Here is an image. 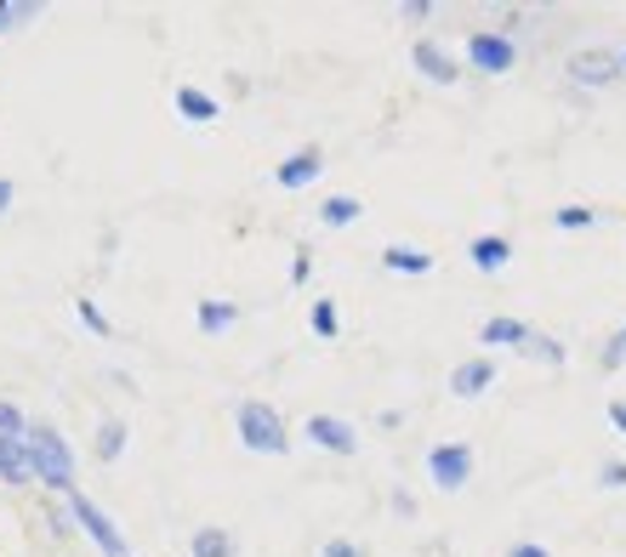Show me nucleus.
Listing matches in <instances>:
<instances>
[{
	"mask_svg": "<svg viewBox=\"0 0 626 557\" xmlns=\"http://www.w3.org/2000/svg\"><path fill=\"white\" fill-rule=\"evenodd\" d=\"M23 455H29V478H40L52 495H74V449L69 438L58 433L52 421H29V433H23Z\"/></svg>",
	"mask_w": 626,
	"mask_h": 557,
	"instance_id": "1",
	"label": "nucleus"
},
{
	"mask_svg": "<svg viewBox=\"0 0 626 557\" xmlns=\"http://www.w3.org/2000/svg\"><path fill=\"white\" fill-rule=\"evenodd\" d=\"M234 438L250 449V455H273V461H285L291 455V426L285 416L273 410L268 398H245L234 410Z\"/></svg>",
	"mask_w": 626,
	"mask_h": 557,
	"instance_id": "2",
	"label": "nucleus"
},
{
	"mask_svg": "<svg viewBox=\"0 0 626 557\" xmlns=\"http://www.w3.org/2000/svg\"><path fill=\"white\" fill-rule=\"evenodd\" d=\"M69 518L86 529V541L103 552V557H132V546H125V535H120V523H114L86 490H74V495H69Z\"/></svg>",
	"mask_w": 626,
	"mask_h": 557,
	"instance_id": "3",
	"label": "nucleus"
},
{
	"mask_svg": "<svg viewBox=\"0 0 626 557\" xmlns=\"http://www.w3.org/2000/svg\"><path fill=\"white\" fill-rule=\"evenodd\" d=\"M462 63H467L472 74H513L518 46H513V35H501V29H467Z\"/></svg>",
	"mask_w": 626,
	"mask_h": 557,
	"instance_id": "4",
	"label": "nucleus"
},
{
	"mask_svg": "<svg viewBox=\"0 0 626 557\" xmlns=\"http://www.w3.org/2000/svg\"><path fill=\"white\" fill-rule=\"evenodd\" d=\"M428 484L444 490V495L467 490V484H472V444H462V438L433 444V449H428Z\"/></svg>",
	"mask_w": 626,
	"mask_h": 557,
	"instance_id": "5",
	"label": "nucleus"
},
{
	"mask_svg": "<svg viewBox=\"0 0 626 557\" xmlns=\"http://www.w3.org/2000/svg\"><path fill=\"white\" fill-rule=\"evenodd\" d=\"M564 74L575 86H587V91H604V86H615L621 81V52H604V46H592V52H575L569 63H564Z\"/></svg>",
	"mask_w": 626,
	"mask_h": 557,
	"instance_id": "6",
	"label": "nucleus"
},
{
	"mask_svg": "<svg viewBox=\"0 0 626 557\" xmlns=\"http://www.w3.org/2000/svg\"><path fill=\"white\" fill-rule=\"evenodd\" d=\"M303 433H308V438H314L324 455H359V426H354V421H342V416H324V410H314Z\"/></svg>",
	"mask_w": 626,
	"mask_h": 557,
	"instance_id": "7",
	"label": "nucleus"
},
{
	"mask_svg": "<svg viewBox=\"0 0 626 557\" xmlns=\"http://www.w3.org/2000/svg\"><path fill=\"white\" fill-rule=\"evenodd\" d=\"M410 69L421 74V81H433V86H456V81H462V63L450 58L433 35H421V40L410 46Z\"/></svg>",
	"mask_w": 626,
	"mask_h": 557,
	"instance_id": "8",
	"label": "nucleus"
},
{
	"mask_svg": "<svg viewBox=\"0 0 626 557\" xmlns=\"http://www.w3.org/2000/svg\"><path fill=\"white\" fill-rule=\"evenodd\" d=\"M319 171H324V148H319V143H303L296 154H285L280 165H273V183H280L285 194H296V188H308Z\"/></svg>",
	"mask_w": 626,
	"mask_h": 557,
	"instance_id": "9",
	"label": "nucleus"
},
{
	"mask_svg": "<svg viewBox=\"0 0 626 557\" xmlns=\"http://www.w3.org/2000/svg\"><path fill=\"white\" fill-rule=\"evenodd\" d=\"M495 387V359H462L456 370H450V393L456 398H479V393H490Z\"/></svg>",
	"mask_w": 626,
	"mask_h": 557,
	"instance_id": "10",
	"label": "nucleus"
},
{
	"mask_svg": "<svg viewBox=\"0 0 626 557\" xmlns=\"http://www.w3.org/2000/svg\"><path fill=\"white\" fill-rule=\"evenodd\" d=\"M382 268L388 273H405V278H428L433 273V257H428V250H421V245H382Z\"/></svg>",
	"mask_w": 626,
	"mask_h": 557,
	"instance_id": "11",
	"label": "nucleus"
},
{
	"mask_svg": "<svg viewBox=\"0 0 626 557\" xmlns=\"http://www.w3.org/2000/svg\"><path fill=\"white\" fill-rule=\"evenodd\" d=\"M194 324H199V336H222V331L240 324V308L234 301H217V296H199L194 301Z\"/></svg>",
	"mask_w": 626,
	"mask_h": 557,
	"instance_id": "12",
	"label": "nucleus"
},
{
	"mask_svg": "<svg viewBox=\"0 0 626 557\" xmlns=\"http://www.w3.org/2000/svg\"><path fill=\"white\" fill-rule=\"evenodd\" d=\"M467 262L479 268V273H501V268L513 262V239H501V234H479V239L467 245Z\"/></svg>",
	"mask_w": 626,
	"mask_h": 557,
	"instance_id": "13",
	"label": "nucleus"
},
{
	"mask_svg": "<svg viewBox=\"0 0 626 557\" xmlns=\"http://www.w3.org/2000/svg\"><path fill=\"white\" fill-rule=\"evenodd\" d=\"M125 444H132V426H125L120 416H103V421H97V444H91V455H97L103 467H114V461H120Z\"/></svg>",
	"mask_w": 626,
	"mask_h": 557,
	"instance_id": "14",
	"label": "nucleus"
},
{
	"mask_svg": "<svg viewBox=\"0 0 626 557\" xmlns=\"http://www.w3.org/2000/svg\"><path fill=\"white\" fill-rule=\"evenodd\" d=\"M530 342V324L524 319H507V313H495L479 324V347H524Z\"/></svg>",
	"mask_w": 626,
	"mask_h": 557,
	"instance_id": "15",
	"label": "nucleus"
},
{
	"mask_svg": "<svg viewBox=\"0 0 626 557\" xmlns=\"http://www.w3.org/2000/svg\"><path fill=\"white\" fill-rule=\"evenodd\" d=\"M177 114L188 120V125H211V120H222V103H217V97L211 91H199V86H177Z\"/></svg>",
	"mask_w": 626,
	"mask_h": 557,
	"instance_id": "16",
	"label": "nucleus"
},
{
	"mask_svg": "<svg viewBox=\"0 0 626 557\" xmlns=\"http://www.w3.org/2000/svg\"><path fill=\"white\" fill-rule=\"evenodd\" d=\"M234 552H240V541L222 523H199L188 535V557H234Z\"/></svg>",
	"mask_w": 626,
	"mask_h": 557,
	"instance_id": "17",
	"label": "nucleus"
},
{
	"mask_svg": "<svg viewBox=\"0 0 626 557\" xmlns=\"http://www.w3.org/2000/svg\"><path fill=\"white\" fill-rule=\"evenodd\" d=\"M0 484H12V490L35 484V478H29V455H23V438H0Z\"/></svg>",
	"mask_w": 626,
	"mask_h": 557,
	"instance_id": "18",
	"label": "nucleus"
},
{
	"mask_svg": "<svg viewBox=\"0 0 626 557\" xmlns=\"http://www.w3.org/2000/svg\"><path fill=\"white\" fill-rule=\"evenodd\" d=\"M359 216H365V206H359L354 194H331V199H319V222H324V227H354Z\"/></svg>",
	"mask_w": 626,
	"mask_h": 557,
	"instance_id": "19",
	"label": "nucleus"
},
{
	"mask_svg": "<svg viewBox=\"0 0 626 557\" xmlns=\"http://www.w3.org/2000/svg\"><path fill=\"white\" fill-rule=\"evenodd\" d=\"M308 324H314V336H319V342H336V336H342V313H336V301L314 296V308H308Z\"/></svg>",
	"mask_w": 626,
	"mask_h": 557,
	"instance_id": "20",
	"label": "nucleus"
},
{
	"mask_svg": "<svg viewBox=\"0 0 626 557\" xmlns=\"http://www.w3.org/2000/svg\"><path fill=\"white\" fill-rule=\"evenodd\" d=\"M518 352H530V359H541L547 370H564V359H569V352H564V342H553V336H541V331H530V342H524Z\"/></svg>",
	"mask_w": 626,
	"mask_h": 557,
	"instance_id": "21",
	"label": "nucleus"
},
{
	"mask_svg": "<svg viewBox=\"0 0 626 557\" xmlns=\"http://www.w3.org/2000/svg\"><path fill=\"white\" fill-rule=\"evenodd\" d=\"M74 319H81V324H86L91 336H114V324H109V313L97 308L91 296H81V301H74Z\"/></svg>",
	"mask_w": 626,
	"mask_h": 557,
	"instance_id": "22",
	"label": "nucleus"
},
{
	"mask_svg": "<svg viewBox=\"0 0 626 557\" xmlns=\"http://www.w3.org/2000/svg\"><path fill=\"white\" fill-rule=\"evenodd\" d=\"M592 222H598L592 206H559L553 211V227H564V234H581V227H592Z\"/></svg>",
	"mask_w": 626,
	"mask_h": 557,
	"instance_id": "23",
	"label": "nucleus"
},
{
	"mask_svg": "<svg viewBox=\"0 0 626 557\" xmlns=\"http://www.w3.org/2000/svg\"><path fill=\"white\" fill-rule=\"evenodd\" d=\"M23 433H29V416L12 398H0V438H23Z\"/></svg>",
	"mask_w": 626,
	"mask_h": 557,
	"instance_id": "24",
	"label": "nucleus"
},
{
	"mask_svg": "<svg viewBox=\"0 0 626 557\" xmlns=\"http://www.w3.org/2000/svg\"><path fill=\"white\" fill-rule=\"evenodd\" d=\"M598 484H604V490H626V461H621V455H610V461L598 467Z\"/></svg>",
	"mask_w": 626,
	"mask_h": 557,
	"instance_id": "25",
	"label": "nucleus"
},
{
	"mask_svg": "<svg viewBox=\"0 0 626 557\" xmlns=\"http://www.w3.org/2000/svg\"><path fill=\"white\" fill-rule=\"evenodd\" d=\"M308 257H314V250H308V245H296V250H291V273H285V278H291V285H308V268H314Z\"/></svg>",
	"mask_w": 626,
	"mask_h": 557,
	"instance_id": "26",
	"label": "nucleus"
},
{
	"mask_svg": "<svg viewBox=\"0 0 626 557\" xmlns=\"http://www.w3.org/2000/svg\"><path fill=\"white\" fill-rule=\"evenodd\" d=\"M29 17H40V7H7V0H0V29H12V23H29Z\"/></svg>",
	"mask_w": 626,
	"mask_h": 557,
	"instance_id": "27",
	"label": "nucleus"
},
{
	"mask_svg": "<svg viewBox=\"0 0 626 557\" xmlns=\"http://www.w3.org/2000/svg\"><path fill=\"white\" fill-rule=\"evenodd\" d=\"M598 364H604V370H621V364H626V342H621V331L610 336V347H604V359H598Z\"/></svg>",
	"mask_w": 626,
	"mask_h": 557,
	"instance_id": "28",
	"label": "nucleus"
},
{
	"mask_svg": "<svg viewBox=\"0 0 626 557\" xmlns=\"http://www.w3.org/2000/svg\"><path fill=\"white\" fill-rule=\"evenodd\" d=\"M319 557H365V546H354V541H324Z\"/></svg>",
	"mask_w": 626,
	"mask_h": 557,
	"instance_id": "29",
	"label": "nucleus"
},
{
	"mask_svg": "<svg viewBox=\"0 0 626 557\" xmlns=\"http://www.w3.org/2000/svg\"><path fill=\"white\" fill-rule=\"evenodd\" d=\"M398 17H410V23H428V17H433V7H428V0H405V7H398Z\"/></svg>",
	"mask_w": 626,
	"mask_h": 557,
	"instance_id": "30",
	"label": "nucleus"
},
{
	"mask_svg": "<svg viewBox=\"0 0 626 557\" xmlns=\"http://www.w3.org/2000/svg\"><path fill=\"white\" fill-rule=\"evenodd\" d=\"M610 426L626 438V398H610Z\"/></svg>",
	"mask_w": 626,
	"mask_h": 557,
	"instance_id": "31",
	"label": "nucleus"
},
{
	"mask_svg": "<svg viewBox=\"0 0 626 557\" xmlns=\"http://www.w3.org/2000/svg\"><path fill=\"white\" fill-rule=\"evenodd\" d=\"M507 557H553V552H547L541 541H518V546H513Z\"/></svg>",
	"mask_w": 626,
	"mask_h": 557,
	"instance_id": "32",
	"label": "nucleus"
},
{
	"mask_svg": "<svg viewBox=\"0 0 626 557\" xmlns=\"http://www.w3.org/2000/svg\"><path fill=\"white\" fill-rule=\"evenodd\" d=\"M393 512H405V518H416V500H410L405 490H393Z\"/></svg>",
	"mask_w": 626,
	"mask_h": 557,
	"instance_id": "33",
	"label": "nucleus"
},
{
	"mask_svg": "<svg viewBox=\"0 0 626 557\" xmlns=\"http://www.w3.org/2000/svg\"><path fill=\"white\" fill-rule=\"evenodd\" d=\"M12 199H17V188L7 183V176H0V216H7V211H12Z\"/></svg>",
	"mask_w": 626,
	"mask_h": 557,
	"instance_id": "34",
	"label": "nucleus"
},
{
	"mask_svg": "<svg viewBox=\"0 0 626 557\" xmlns=\"http://www.w3.org/2000/svg\"><path fill=\"white\" fill-rule=\"evenodd\" d=\"M621 69H626V52H621Z\"/></svg>",
	"mask_w": 626,
	"mask_h": 557,
	"instance_id": "35",
	"label": "nucleus"
},
{
	"mask_svg": "<svg viewBox=\"0 0 626 557\" xmlns=\"http://www.w3.org/2000/svg\"><path fill=\"white\" fill-rule=\"evenodd\" d=\"M621 342H626V331H621Z\"/></svg>",
	"mask_w": 626,
	"mask_h": 557,
	"instance_id": "36",
	"label": "nucleus"
}]
</instances>
